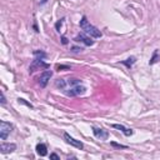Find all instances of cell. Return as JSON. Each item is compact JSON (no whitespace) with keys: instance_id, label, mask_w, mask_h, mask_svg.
I'll return each instance as SVG.
<instances>
[{"instance_id":"cell-1","label":"cell","mask_w":160,"mask_h":160,"mask_svg":"<svg viewBox=\"0 0 160 160\" xmlns=\"http://www.w3.org/2000/svg\"><path fill=\"white\" fill-rule=\"evenodd\" d=\"M80 28L84 30V33H85V34L89 35V36H91V38L99 39V38L103 36L101 31H100L97 26L91 25V24L89 23V20L87 19V16H83V18H81V20H80Z\"/></svg>"},{"instance_id":"cell-2","label":"cell","mask_w":160,"mask_h":160,"mask_svg":"<svg viewBox=\"0 0 160 160\" xmlns=\"http://www.w3.org/2000/svg\"><path fill=\"white\" fill-rule=\"evenodd\" d=\"M85 91H87V88L81 84H77V85H74V87H70L65 90H63V93L66 95V97H78V95H81L84 94Z\"/></svg>"},{"instance_id":"cell-3","label":"cell","mask_w":160,"mask_h":160,"mask_svg":"<svg viewBox=\"0 0 160 160\" xmlns=\"http://www.w3.org/2000/svg\"><path fill=\"white\" fill-rule=\"evenodd\" d=\"M50 65L49 64H46V63H44V60H43V58H35L34 60H33V63H31V65H30V68H29V73L30 74H33L35 70H38V69H48Z\"/></svg>"},{"instance_id":"cell-4","label":"cell","mask_w":160,"mask_h":160,"mask_svg":"<svg viewBox=\"0 0 160 160\" xmlns=\"http://www.w3.org/2000/svg\"><path fill=\"white\" fill-rule=\"evenodd\" d=\"M13 126L12 124H9L6 121H0V139L2 140H6V138L9 136V134L12 133Z\"/></svg>"},{"instance_id":"cell-5","label":"cell","mask_w":160,"mask_h":160,"mask_svg":"<svg viewBox=\"0 0 160 160\" xmlns=\"http://www.w3.org/2000/svg\"><path fill=\"white\" fill-rule=\"evenodd\" d=\"M51 77H53V71H50V70H46V71L43 73L41 75H40V78H39V85H40V88H45Z\"/></svg>"},{"instance_id":"cell-6","label":"cell","mask_w":160,"mask_h":160,"mask_svg":"<svg viewBox=\"0 0 160 160\" xmlns=\"http://www.w3.org/2000/svg\"><path fill=\"white\" fill-rule=\"evenodd\" d=\"M64 139H65V141L70 145H73L74 148H78V149H83L84 148V144L80 141V140H77L74 139V138H71L68 133H64Z\"/></svg>"},{"instance_id":"cell-7","label":"cell","mask_w":160,"mask_h":160,"mask_svg":"<svg viewBox=\"0 0 160 160\" xmlns=\"http://www.w3.org/2000/svg\"><path fill=\"white\" fill-rule=\"evenodd\" d=\"M93 133L100 140H108V138H109V133L101 129V128H93Z\"/></svg>"},{"instance_id":"cell-8","label":"cell","mask_w":160,"mask_h":160,"mask_svg":"<svg viewBox=\"0 0 160 160\" xmlns=\"http://www.w3.org/2000/svg\"><path fill=\"white\" fill-rule=\"evenodd\" d=\"M16 149V145L15 144H10V143H3L0 145V151L3 154H8V153H13L14 150Z\"/></svg>"},{"instance_id":"cell-9","label":"cell","mask_w":160,"mask_h":160,"mask_svg":"<svg viewBox=\"0 0 160 160\" xmlns=\"http://www.w3.org/2000/svg\"><path fill=\"white\" fill-rule=\"evenodd\" d=\"M111 128L120 130V131H121L125 136H130V135H133V134H134V131H133L131 129H128V128H125V126H123V125H119V124H113V125H111Z\"/></svg>"},{"instance_id":"cell-10","label":"cell","mask_w":160,"mask_h":160,"mask_svg":"<svg viewBox=\"0 0 160 160\" xmlns=\"http://www.w3.org/2000/svg\"><path fill=\"white\" fill-rule=\"evenodd\" d=\"M75 41H78V43H84L85 45H88V46H90V45H93L94 44V41L93 40H90V38H88V36H85L84 34H79V35H77L75 36V39H74Z\"/></svg>"},{"instance_id":"cell-11","label":"cell","mask_w":160,"mask_h":160,"mask_svg":"<svg viewBox=\"0 0 160 160\" xmlns=\"http://www.w3.org/2000/svg\"><path fill=\"white\" fill-rule=\"evenodd\" d=\"M36 153H38L40 156H45V155L48 154L46 145H45V144H43V143L38 144V145H36Z\"/></svg>"},{"instance_id":"cell-12","label":"cell","mask_w":160,"mask_h":160,"mask_svg":"<svg viewBox=\"0 0 160 160\" xmlns=\"http://www.w3.org/2000/svg\"><path fill=\"white\" fill-rule=\"evenodd\" d=\"M136 61V59L134 58V56H131V58H129V59H126L125 61H123V64L124 65H126V68H131V65Z\"/></svg>"},{"instance_id":"cell-13","label":"cell","mask_w":160,"mask_h":160,"mask_svg":"<svg viewBox=\"0 0 160 160\" xmlns=\"http://www.w3.org/2000/svg\"><path fill=\"white\" fill-rule=\"evenodd\" d=\"M63 21H64V19H60V20L58 21V23L55 24V28H56L58 31H60V26H61V24H63Z\"/></svg>"},{"instance_id":"cell-14","label":"cell","mask_w":160,"mask_h":160,"mask_svg":"<svg viewBox=\"0 0 160 160\" xmlns=\"http://www.w3.org/2000/svg\"><path fill=\"white\" fill-rule=\"evenodd\" d=\"M71 51L73 53H80V51H83V49L81 48H78V46H73L71 48Z\"/></svg>"},{"instance_id":"cell-15","label":"cell","mask_w":160,"mask_h":160,"mask_svg":"<svg viewBox=\"0 0 160 160\" xmlns=\"http://www.w3.org/2000/svg\"><path fill=\"white\" fill-rule=\"evenodd\" d=\"M111 145H113V146H115V148H121V149H125V148H126L125 145H121V144H116V143H111Z\"/></svg>"},{"instance_id":"cell-16","label":"cell","mask_w":160,"mask_h":160,"mask_svg":"<svg viewBox=\"0 0 160 160\" xmlns=\"http://www.w3.org/2000/svg\"><path fill=\"white\" fill-rule=\"evenodd\" d=\"M56 69H58V70H60V69H70V68H69V66H66V65H58V66H56Z\"/></svg>"},{"instance_id":"cell-17","label":"cell","mask_w":160,"mask_h":160,"mask_svg":"<svg viewBox=\"0 0 160 160\" xmlns=\"http://www.w3.org/2000/svg\"><path fill=\"white\" fill-rule=\"evenodd\" d=\"M5 103H6V100H5V95H4V93L2 91V104L4 105Z\"/></svg>"},{"instance_id":"cell-18","label":"cell","mask_w":160,"mask_h":160,"mask_svg":"<svg viewBox=\"0 0 160 160\" xmlns=\"http://www.w3.org/2000/svg\"><path fill=\"white\" fill-rule=\"evenodd\" d=\"M61 43H63L64 45H65V44H68V39H66L65 36H63V38H61Z\"/></svg>"},{"instance_id":"cell-19","label":"cell","mask_w":160,"mask_h":160,"mask_svg":"<svg viewBox=\"0 0 160 160\" xmlns=\"http://www.w3.org/2000/svg\"><path fill=\"white\" fill-rule=\"evenodd\" d=\"M50 158H51V159H56V160H59V159H60L56 154H50Z\"/></svg>"},{"instance_id":"cell-20","label":"cell","mask_w":160,"mask_h":160,"mask_svg":"<svg viewBox=\"0 0 160 160\" xmlns=\"http://www.w3.org/2000/svg\"><path fill=\"white\" fill-rule=\"evenodd\" d=\"M46 2H48V0H40V3H41V4H45Z\"/></svg>"}]
</instances>
